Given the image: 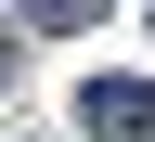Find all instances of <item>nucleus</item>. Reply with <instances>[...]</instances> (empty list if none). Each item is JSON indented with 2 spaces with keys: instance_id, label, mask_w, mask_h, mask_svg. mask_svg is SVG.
<instances>
[{
  "instance_id": "nucleus-1",
  "label": "nucleus",
  "mask_w": 155,
  "mask_h": 142,
  "mask_svg": "<svg viewBox=\"0 0 155 142\" xmlns=\"http://www.w3.org/2000/svg\"><path fill=\"white\" fill-rule=\"evenodd\" d=\"M78 129L91 142H155V78H91L78 91Z\"/></svg>"
},
{
  "instance_id": "nucleus-2",
  "label": "nucleus",
  "mask_w": 155,
  "mask_h": 142,
  "mask_svg": "<svg viewBox=\"0 0 155 142\" xmlns=\"http://www.w3.org/2000/svg\"><path fill=\"white\" fill-rule=\"evenodd\" d=\"M91 13H104V0H39L26 26H52V39H78V26H91Z\"/></svg>"
}]
</instances>
